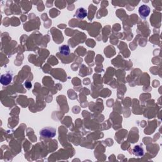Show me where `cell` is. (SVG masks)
<instances>
[{
    "label": "cell",
    "instance_id": "obj_1",
    "mask_svg": "<svg viewBox=\"0 0 162 162\" xmlns=\"http://www.w3.org/2000/svg\"><path fill=\"white\" fill-rule=\"evenodd\" d=\"M56 129L51 127H46L40 131L39 134L44 138H53L56 135Z\"/></svg>",
    "mask_w": 162,
    "mask_h": 162
},
{
    "label": "cell",
    "instance_id": "obj_2",
    "mask_svg": "<svg viewBox=\"0 0 162 162\" xmlns=\"http://www.w3.org/2000/svg\"><path fill=\"white\" fill-rule=\"evenodd\" d=\"M150 12H151L150 8L146 5H143L141 6L139 9V13L140 17L144 19L148 17L150 13Z\"/></svg>",
    "mask_w": 162,
    "mask_h": 162
},
{
    "label": "cell",
    "instance_id": "obj_3",
    "mask_svg": "<svg viewBox=\"0 0 162 162\" xmlns=\"http://www.w3.org/2000/svg\"><path fill=\"white\" fill-rule=\"evenodd\" d=\"M12 80V74L7 73V74H3L1 76V79H0V83L3 86H7L11 83Z\"/></svg>",
    "mask_w": 162,
    "mask_h": 162
},
{
    "label": "cell",
    "instance_id": "obj_4",
    "mask_svg": "<svg viewBox=\"0 0 162 162\" xmlns=\"http://www.w3.org/2000/svg\"><path fill=\"white\" fill-rule=\"evenodd\" d=\"M87 10L84 9V8L83 7L78 9L75 13V16L79 19H84L87 17Z\"/></svg>",
    "mask_w": 162,
    "mask_h": 162
},
{
    "label": "cell",
    "instance_id": "obj_5",
    "mask_svg": "<svg viewBox=\"0 0 162 162\" xmlns=\"http://www.w3.org/2000/svg\"><path fill=\"white\" fill-rule=\"evenodd\" d=\"M133 154L136 157H142L144 155V150L140 146H135L132 150Z\"/></svg>",
    "mask_w": 162,
    "mask_h": 162
},
{
    "label": "cell",
    "instance_id": "obj_6",
    "mask_svg": "<svg viewBox=\"0 0 162 162\" xmlns=\"http://www.w3.org/2000/svg\"><path fill=\"white\" fill-rule=\"evenodd\" d=\"M60 52L64 55H69L70 54V49L67 45H63L59 48Z\"/></svg>",
    "mask_w": 162,
    "mask_h": 162
}]
</instances>
